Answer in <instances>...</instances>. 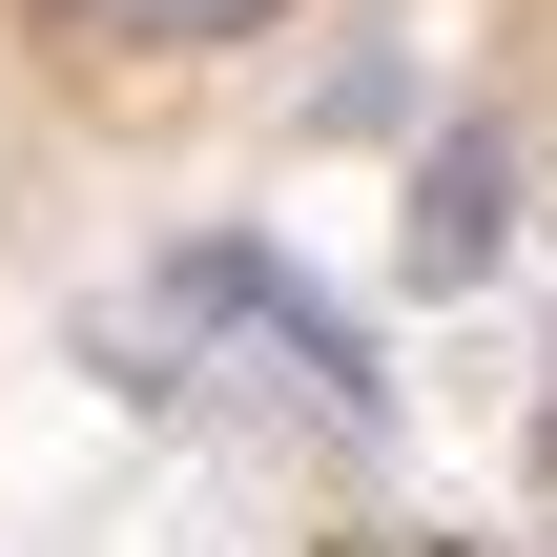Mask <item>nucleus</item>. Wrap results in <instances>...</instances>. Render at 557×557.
Returning a JSON list of instances; mask_svg holds the SVG:
<instances>
[{
    "mask_svg": "<svg viewBox=\"0 0 557 557\" xmlns=\"http://www.w3.org/2000/svg\"><path fill=\"white\" fill-rule=\"evenodd\" d=\"M310 124H351V145H372V124H413V62H393V41H372V62H351V83H310Z\"/></svg>",
    "mask_w": 557,
    "mask_h": 557,
    "instance_id": "nucleus-3",
    "label": "nucleus"
},
{
    "mask_svg": "<svg viewBox=\"0 0 557 557\" xmlns=\"http://www.w3.org/2000/svg\"><path fill=\"white\" fill-rule=\"evenodd\" d=\"M83 21H124V41H227V21H269V0H83Z\"/></svg>",
    "mask_w": 557,
    "mask_h": 557,
    "instance_id": "nucleus-4",
    "label": "nucleus"
},
{
    "mask_svg": "<svg viewBox=\"0 0 557 557\" xmlns=\"http://www.w3.org/2000/svg\"><path fill=\"white\" fill-rule=\"evenodd\" d=\"M393 557H475V537H393Z\"/></svg>",
    "mask_w": 557,
    "mask_h": 557,
    "instance_id": "nucleus-5",
    "label": "nucleus"
},
{
    "mask_svg": "<svg viewBox=\"0 0 557 557\" xmlns=\"http://www.w3.org/2000/svg\"><path fill=\"white\" fill-rule=\"evenodd\" d=\"M83 351H103L124 393H165L186 351H248L310 434H393V351H372L310 269H269V248H165V289H145V310H103Z\"/></svg>",
    "mask_w": 557,
    "mask_h": 557,
    "instance_id": "nucleus-1",
    "label": "nucleus"
},
{
    "mask_svg": "<svg viewBox=\"0 0 557 557\" xmlns=\"http://www.w3.org/2000/svg\"><path fill=\"white\" fill-rule=\"evenodd\" d=\"M496 248H517V145H496V124H455V145L413 165V248H393V289H475Z\"/></svg>",
    "mask_w": 557,
    "mask_h": 557,
    "instance_id": "nucleus-2",
    "label": "nucleus"
}]
</instances>
